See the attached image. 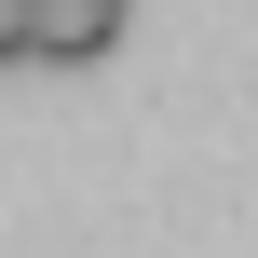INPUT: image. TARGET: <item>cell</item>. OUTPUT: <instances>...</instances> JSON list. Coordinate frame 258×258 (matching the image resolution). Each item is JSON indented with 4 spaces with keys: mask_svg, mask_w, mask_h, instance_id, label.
Instances as JSON below:
<instances>
[{
    "mask_svg": "<svg viewBox=\"0 0 258 258\" xmlns=\"http://www.w3.org/2000/svg\"><path fill=\"white\" fill-rule=\"evenodd\" d=\"M136 0H27V68H95Z\"/></svg>",
    "mask_w": 258,
    "mask_h": 258,
    "instance_id": "cell-1",
    "label": "cell"
},
{
    "mask_svg": "<svg viewBox=\"0 0 258 258\" xmlns=\"http://www.w3.org/2000/svg\"><path fill=\"white\" fill-rule=\"evenodd\" d=\"M0 68H27V0H0Z\"/></svg>",
    "mask_w": 258,
    "mask_h": 258,
    "instance_id": "cell-2",
    "label": "cell"
}]
</instances>
